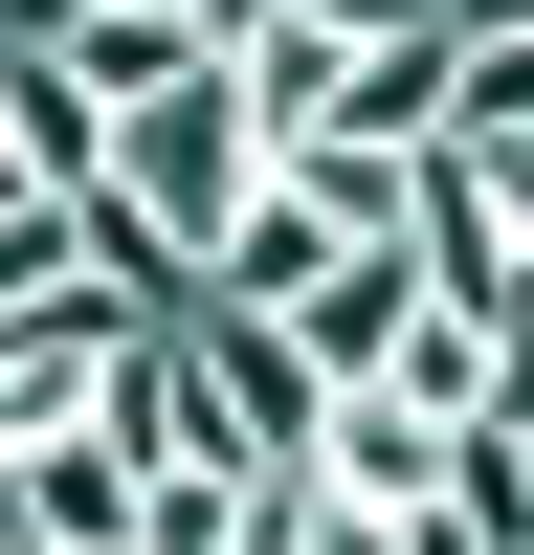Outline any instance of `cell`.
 <instances>
[{"instance_id":"cell-1","label":"cell","mask_w":534,"mask_h":555,"mask_svg":"<svg viewBox=\"0 0 534 555\" xmlns=\"http://www.w3.org/2000/svg\"><path fill=\"white\" fill-rule=\"evenodd\" d=\"M112 178L156 201V245H178V267H223V222L267 201V112H245V67H201V89H156Z\"/></svg>"},{"instance_id":"cell-2","label":"cell","mask_w":534,"mask_h":555,"mask_svg":"<svg viewBox=\"0 0 534 555\" xmlns=\"http://www.w3.org/2000/svg\"><path fill=\"white\" fill-rule=\"evenodd\" d=\"M423 311H445V267H423V245H334V267L290 289V334L334 356V400H356V378H400V334H423Z\"/></svg>"},{"instance_id":"cell-3","label":"cell","mask_w":534,"mask_h":555,"mask_svg":"<svg viewBox=\"0 0 534 555\" xmlns=\"http://www.w3.org/2000/svg\"><path fill=\"white\" fill-rule=\"evenodd\" d=\"M468 444H490V423H445V400H400V378H356L312 467H334V489H379V512H445V489H468Z\"/></svg>"},{"instance_id":"cell-4","label":"cell","mask_w":534,"mask_h":555,"mask_svg":"<svg viewBox=\"0 0 534 555\" xmlns=\"http://www.w3.org/2000/svg\"><path fill=\"white\" fill-rule=\"evenodd\" d=\"M223 67H245V112H267V156H290V133H334V89H356V23H267V44H223Z\"/></svg>"},{"instance_id":"cell-5","label":"cell","mask_w":534,"mask_h":555,"mask_svg":"<svg viewBox=\"0 0 534 555\" xmlns=\"http://www.w3.org/2000/svg\"><path fill=\"white\" fill-rule=\"evenodd\" d=\"M468 44V133H534V23H445Z\"/></svg>"},{"instance_id":"cell-6","label":"cell","mask_w":534,"mask_h":555,"mask_svg":"<svg viewBox=\"0 0 534 555\" xmlns=\"http://www.w3.org/2000/svg\"><path fill=\"white\" fill-rule=\"evenodd\" d=\"M445 156H468V201H490V222L534 245V133H445Z\"/></svg>"},{"instance_id":"cell-7","label":"cell","mask_w":534,"mask_h":555,"mask_svg":"<svg viewBox=\"0 0 534 555\" xmlns=\"http://www.w3.org/2000/svg\"><path fill=\"white\" fill-rule=\"evenodd\" d=\"M0 44H89V0H0Z\"/></svg>"},{"instance_id":"cell-8","label":"cell","mask_w":534,"mask_h":555,"mask_svg":"<svg viewBox=\"0 0 534 555\" xmlns=\"http://www.w3.org/2000/svg\"><path fill=\"white\" fill-rule=\"evenodd\" d=\"M512 423H534V289H512Z\"/></svg>"},{"instance_id":"cell-9","label":"cell","mask_w":534,"mask_h":555,"mask_svg":"<svg viewBox=\"0 0 534 555\" xmlns=\"http://www.w3.org/2000/svg\"><path fill=\"white\" fill-rule=\"evenodd\" d=\"M0 555H44V533H0Z\"/></svg>"}]
</instances>
